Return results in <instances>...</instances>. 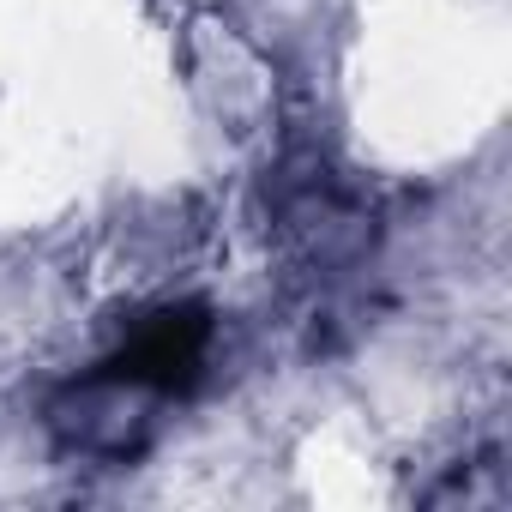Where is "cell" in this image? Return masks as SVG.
<instances>
[{
    "mask_svg": "<svg viewBox=\"0 0 512 512\" xmlns=\"http://www.w3.org/2000/svg\"><path fill=\"white\" fill-rule=\"evenodd\" d=\"M205 350H211L205 308H187V302L181 308H157L79 380V392L103 398L109 416L127 410V398H175V392H187L199 380Z\"/></svg>",
    "mask_w": 512,
    "mask_h": 512,
    "instance_id": "obj_1",
    "label": "cell"
}]
</instances>
